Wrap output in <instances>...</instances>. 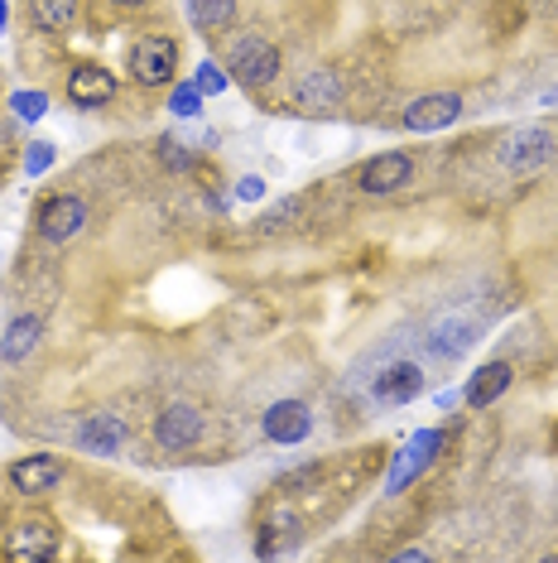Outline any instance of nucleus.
Returning a JSON list of instances; mask_svg holds the SVG:
<instances>
[{
  "label": "nucleus",
  "mask_w": 558,
  "mask_h": 563,
  "mask_svg": "<svg viewBox=\"0 0 558 563\" xmlns=\"http://www.w3.org/2000/svg\"><path fill=\"white\" fill-rule=\"evenodd\" d=\"M496 159H501V169H511V174H539L544 164L558 159V140H554V131H544V125H515L496 145Z\"/></svg>",
  "instance_id": "nucleus-1"
},
{
  "label": "nucleus",
  "mask_w": 558,
  "mask_h": 563,
  "mask_svg": "<svg viewBox=\"0 0 558 563\" xmlns=\"http://www.w3.org/2000/svg\"><path fill=\"white\" fill-rule=\"evenodd\" d=\"M226 68H232V78L241 87H265L279 78V48L270 40H260V34H241L232 54H226Z\"/></svg>",
  "instance_id": "nucleus-2"
},
{
  "label": "nucleus",
  "mask_w": 558,
  "mask_h": 563,
  "mask_svg": "<svg viewBox=\"0 0 558 563\" xmlns=\"http://www.w3.org/2000/svg\"><path fill=\"white\" fill-rule=\"evenodd\" d=\"M179 73V44L164 40V34H145L131 48V78L140 87H169Z\"/></svg>",
  "instance_id": "nucleus-3"
},
{
  "label": "nucleus",
  "mask_w": 558,
  "mask_h": 563,
  "mask_svg": "<svg viewBox=\"0 0 558 563\" xmlns=\"http://www.w3.org/2000/svg\"><path fill=\"white\" fill-rule=\"evenodd\" d=\"M414 184V159L404 150H386V155H371L357 174V188L371 198H386V194H400V188Z\"/></svg>",
  "instance_id": "nucleus-4"
},
{
  "label": "nucleus",
  "mask_w": 558,
  "mask_h": 563,
  "mask_svg": "<svg viewBox=\"0 0 558 563\" xmlns=\"http://www.w3.org/2000/svg\"><path fill=\"white\" fill-rule=\"evenodd\" d=\"M202 433H208V419H202L198 405H164L155 415V439L164 453H183V448L202 443Z\"/></svg>",
  "instance_id": "nucleus-5"
},
{
  "label": "nucleus",
  "mask_w": 558,
  "mask_h": 563,
  "mask_svg": "<svg viewBox=\"0 0 558 563\" xmlns=\"http://www.w3.org/2000/svg\"><path fill=\"white\" fill-rule=\"evenodd\" d=\"M443 443H448V433H443V429H418L414 439L400 448L395 467H390V477H386V492H390V496L404 492V486H410V482L418 477V472H424V467L443 453Z\"/></svg>",
  "instance_id": "nucleus-6"
},
{
  "label": "nucleus",
  "mask_w": 558,
  "mask_h": 563,
  "mask_svg": "<svg viewBox=\"0 0 558 563\" xmlns=\"http://www.w3.org/2000/svg\"><path fill=\"white\" fill-rule=\"evenodd\" d=\"M458 117H462L458 92H424L404 107L400 121H404V131H414V135H434V131H448Z\"/></svg>",
  "instance_id": "nucleus-7"
},
{
  "label": "nucleus",
  "mask_w": 558,
  "mask_h": 563,
  "mask_svg": "<svg viewBox=\"0 0 558 563\" xmlns=\"http://www.w3.org/2000/svg\"><path fill=\"white\" fill-rule=\"evenodd\" d=\"M87 227V202L78 194H58L40 208V236L44 241H72Z\"/></svg>",
  "instance_id": "nucleus-8"
},
{
  "label": "nucleus",
  "mask_w": 558,
  "mask_h": 563,
  "mask_svg": "<svg viewBox=\"0 0 558 563\" xmlns=\"http://www.w3.org/2000/svg\"><path fill=\"white\" fill-rule=\"evenodd\" d=\"M371 395L380 405H410V400H418V395H424V366H418V362H390L371 380Z\"/></svg>",
  "instance_id": "nucleus-9"
},
{
  "label": "nucleus",
  "mask_w": 558,
  "mask_h": 563,
  "mask_svg": "<svg viewBox=\"0 0 558 563\" xmlns=\"http://www.w3.org/2000/svg\"><path fill=\"white\" fill-rule=\"evenodd\" d=\"M313 433V409L303 400H275L265 409V439L270 443H303Z\"/></svg>",
  "instance_id": "nucleus-10"
},
{
  "label": "nucleus",
  "mask_w": 558,
  "mask_h": 563,
  "mask_svg": "<svg viewBox=\"0 0 558 563\" xmlns=\"http://www.w3.org/2000/svg\"><path fill=\"white\" fill-rule=\"evenodd\" d=\"M481 342V323L467 313H443L434 328H428V347L438 356H467Z\"/></svg>",
  "instance_id": "nucleus-11"
},
{
  "label": "nucleus",
  "mask_w": 558,
  "mask_h": 563,
  "mask_svg": "<svg viewBox=\"0 0 558 563\" xmlns=\"http://www.w3.org/2000/svg\"><path fill=\"white\" fill-rule=\"evenodd\" d=\"M58 549V525L54 520H24V525H15L10 530V549L5 554L15 559V563H40V559H48Z\"/></svg>",
  "instance_id": "nucleus-12"
},
{
  "label": "nucleus",
  "mask_w": 558,
  "mask_h": 563,
  "mask_svg": "<svg viewBox=\"0 0 558 563\" xmlns=\"http://www.w3.org/2000/svg\"><path fill=\"white\" fill-rule=\"evenodd\" d=\"M58 482H63V463L54 453H30L10 467V486H15L20 496H48Z\"/></svg>",
  "instance_id": "nucleus-13"
},
{
  "label": "nucleus",
  "mask_w": 558,
  "mask_h": 563,
  "mask_svg": "<svg viewBox=\"0 0 558 563\" xmlns=\"http://www.w3.org/2000/svg\"><path fill=\"white\" fill-rule=\"evenodd\" d=\"M116 97V78H111L107 68H97V63H82V68L68 73V101L82 111L92 107H107V101Z\"/></svg>",
  "instance_id": "nucleus-14"
},
{
  "label": "nucleus",
  "mask_w": 558,
  "mask_h": 563,
  "mask_svg": "<svg viewBox=\"0 0 558 563\" xmlns=\"http://www.w3.org/2000/svg\"><path fill=\"white\" fill-rule=\"evenodd\" d=\"M125 439H131V429H125L121 415H87L82 429H78V443L97 457H116Z\"/></svg>",
  "instance_id": "nucleus-15"
},
{
  "label": "nucleus",
  "mask_w": 558,
  "mask_h": 563,
  "mask_svg": "<svg viewBox=\"0 0 558 563\" xmlns=\"http://www.w3.org/2000/svg\"><path fill=\"white\" fill-rule=\"evenodd\" d=\"M511 380H515V371L505 366V362H487L481 371H472V380H467L462 400L472 405V409H491L505 390H511Z\"/></svg>",
  "instance_id": "nucleus-16"
},
{
  "label": "nucleus",
  "mask_w": 558,
  "mask_h": 563,
  "mask_svg": "<svg viewBox=\"0 0 558 563\" xmlns=\"http://www.w3.org/2000/svg\"><path fill=\"white\" fill-rule=\"evenodd\" d=\"M294 101H299L303 111H333V107H342V82H337V73H333V68L303 73L299 87H294Z\"/></svg>",
  "instance_id": "nucleus-17"
},
{
  "label": "nucleus",
  "mask_w": 558,
  "mask_h": 563,
  "mask_svg": "<svg viewBox=\"0 0 558 563\" xmlns=\"http://www.w3.org/2000/svg\"><path fill=\"white\" fill-rule=\"evenodd\" d=\"M40 338H44V318H40V313L10 318L5 338H0V356H5V362H24V356L40 347Z\"/></svg>",
  "instance_id": "nucleus-18"
},
{
  "label": "nucleus",
  "mask_w": 558,
  "mask_h": 563,
  "mask_svg": "<svg viewBox=\"0 0 558 563\" xmlns=\"http://www.w3.org/2000/svg\"><path fill=\"white\" fill-rule=\"evenodd\" d=\"M30 20L40 30H68L78 20V0H30Z\"/></svg>",
  "instance_id": "nucleus-19"
},
{
  "label": "nucleus",
  "mask_w": 558,
  "mask_h": 563,
  "mask_svg": "<svg viewBox=\"0 0 558 563\" xmlns=\"http://www.w3.org/2000/svg\"><path fill=\"white\" fill-rule=\"evenodd\" d=\"M183 5L198 30H222V24H232V15H236V0H183Z\"/></svg>",
  "instance_id": "nucleus-20"
},
{
  "label": "nucleus",
  "mask_w": 558,
  "mask_h": 563,
  "mask_svg": "<svg viewBox=\"0 0 558 563\" xmlns=\"http://www.w3.org/2000/svg\"><path fill=\"white\" fill-rule=\"evenodd\" d=\"M299 217H303V198H284V202H275V208L260 217V232H279V227H294Z\"/></svg>",
  "instance_id": "nucleus-21"
},
{
  "label": "nucleus",
  "mask_w": 558,
  "mask_h": 563,
  "mask_svg": "<svg viewBox=\"0 0 558 563\" xmlns=\"http://www.w3.org/2000/svg\"><path fill=\"white\" fill-rule=\"evenodd\" d=\"M193 82H198V92H202V97H222L226 87H232V78H226V73H222V68H217V63H212V58H202V63H198Z\"/></svg>",
  "instance_id": "nucleus-22"
},
{
  "label": "nucleus",
  "mask_w": 558,
  "mask_h": 563,
  "mask_svg": "<svg viewBox=\"0 0 558 563\" xmlns=\"http://www.w3.org/2000/svg\"><path fill=\"white\" fill-rule=\"evenodd\" d=\"M10 107H15L20 121H40L48 111V92H15V97H10Z\"/></svg>",
  "instance_id": "nucleus-23"
},
{
  "label": "nucleus",
  "mask_w": 558,
  "mask_h": 563,
  "mask_svg": "<svg viewBox=\"0 0 558 563\" xmlns=\"http://www.w3.org/2000/svg\"><path fill=\"white\" fill-rule=\"evenodd\" d=\"M169 107H174V117H193V111L202 107V92H198V82H183V87H174Z\"/></svg>",
  "instance_id": "nucleus-24"
},
{
  "label": "nucleus",
  "mask_w": 558,
  "mask_h": 563,
  "mask_svg": "<svg viewBox=\"0 0 558 563\" xmlns=\"http://www.w3.org/2000/svg\"><path fill=\"white\" fill-rule=\"evenodd\" d=\"M48 164H54V145H48V140H34L30 159H24V174H44Z\"/></svg>",
  "instance_id": "nucleus-25"
},
{
  "label": "nucleus",
  "mask_w": 558,
  "mask_h": 563,
  "mask_svg": "<svg viewBox=\"0 0 558 563\" xmlns=\"http://www.w3.org/2000/svg\"><path fill=\"white\" fill-rule=\"evenodd\" d=\"M159 159L169 164V169H188V164H193V155H183L179 140H174V135H164V140H159Z\"/></svg>",
  "instance_id": "nucleus-26"
},
{
  "label": "nucleus",
  "mask_w": 558,
  "mask_h": 563,
  "mask_svg": "<svg viewBox=\"0 0 558 563\" xmlns=\"http://www.w3.org/2000/svg\"><path fill=\"white\" fill-rule=\"evenodd\" d=\"M236 198H241V202H260V198H265V178H260V174H246V178L236 184Z\"/></svg>",
  "instance_id": "nucleus-27"
},
{
  "label": "nucleus",
  "mask_w": 558,
  "mask_h": 563,
  "mask_svg": "<svg viewBox=\"0 0 558 563\" xmlns=\"http://www.w3.org/2000/svg\"><path fill=\"white\" fill-rule=\"evenodd\" d=\"M395 559H404V563H418V559H428V549H400Z\"/></svg>",
  "instance_id": "nucleus-28"
},
{
  "label": "nucleus",
  "mask_w": 558,
  "mask_h": 563,
  "mask_svg": "<svg viewBox=\"0 0 558 563\" xmlns=\"http://www.w3.org/2000/svg\"><path fill=\"white\" fill-rule=\"evenodd\" d=\"M116 5H125V10H135V5H149V0H116Z\"/></svg>",
  "instance_id": "nucleus-29"
},
{
  "label": "nucleus",
  "mask_w": 558,
  "mask_h": 563,
  "mask_svg": "<svg viewBox=\"0 0 558 563\" xmlns=\"http://www.w3.org/2000/svg\"><path fill=\"white\" fill-rule=\"evenodd\" d=\"M0 24H5V0H0Z\"/></svg>",
  "instance_id": "nucleus-30"
}]
</instances>
